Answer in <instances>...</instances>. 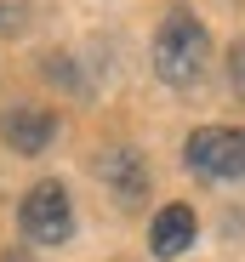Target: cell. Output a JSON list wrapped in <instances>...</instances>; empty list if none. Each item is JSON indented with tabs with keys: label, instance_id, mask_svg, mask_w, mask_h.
I'll list each match as a JSON object with an SVG mask.
<instances>
[{
	"label": "cell",
	"instance_id": "cell-1",
	"mask_svg": "<svg viewBox=\"0 0 245 262\" xmlns=\"http://www.w3.org/2000/svg\"><path fill=\"white\" fill-rule=\"evenodd\" d=\"M206 63H211L206 23L177 6L166 23H160V34H154V74L166 80V85H194L199 74H206Z\"/></svg>",
	"mask_w": 245,
	"mask_h": 262
},
{
	"label": "cell",
	"instance_id": "cell-2",
	"mask_svg": "<svg viewBox=\"0 0 245 262\" xmlns=\"http://www.w3.org/2000/svg\"><path fill=\"white\" fill-rule=\"evenodd\" d=\"M188 171L206 183H239L245 177V131L239 125H199L188 137Z\"/></svg>",
	"mask_w": 245,
	"mask_h": 262
},
{
	"label": "cell",
	"instance_id": "cell-3",
	"mask_svg": "<svg viewBox=\"0 0 245 262\" xmlns=\"http://www.w3.org/2000/svg\"><path fill=\"white\" fill-rule=\"evenodd\" d=\"M17 223H23V239H29V245H63V239L74 234V211H69L63 183L29 188L23 205H17Z\"/></svg>",
	"mask_w": 245,
	"mask_h": 262
},
{
	"label": "cell",
	"instance_id": "cell-4",
	"mask_svg": "<svg viewBox=\"0 0 245 262\" xmlns=\"http://www.w3.org/2000/svg\"><path fill=\"white\" fill-rule=\"evenodd\" d=\"M0 137H6L12 154H40V148L57 137V120H52V108L17 103V108H6V120H0Z\"/></svg>",
	"mask_w": 245,
	"mask_h": 262
},
{
	"label": "cell",
	"instance_id": "cell-5",
	"mask_svg": "<svg viewBox=\"0 0 245 262\" xmlns=\"http://www.w3.org/2000/svg\"><path fill=\"white\" fill-rule=\"evenodd\" d=\"M97 177L120 194V205H137V200H143V188H148L143 160H137L131 148H108V154H97Z\"/></svg>",
	"mask_w": 245,
	"mask_h": 262
},
{
	"label": "cell",
	"instance_id": "cell-6",
	"mask_svg": "<svg viewBox=\"0 0 245 262\" xmlns=\"http://www.w3.org/2000/svg\"><path fill=\"white\" fill-rule=\"evenodd\" d=\"M194 211L188 205H166V211H160L154 216V228H148V251L154 256H177V251H188L194 245Z\"/></svg>",
	"mask_w": 245,
	"mask_h": 262
},
{
	"label": "cell",
	"instance_id": "cell-7",
	"mask_svg": "<svg viewBox=\"0 0 245 262\" xmlns=\"http://www.w3.org/2000/svg\"><path fill=\"white\" fill-rule=\"evenodd\" d=\"M34 12V0H0V34H17Z\"/></svg>",
	"mask_w": 245,
	"mask_h": 262
},
{
	"label": "cell",
	"instance_id": "cell-8",
	"mask_svg": "<svg viewBox=\"0 0 245 262\" xmlns=\"http://www.w3.org/2000/svg\"><path fill=\"white\" fill-rule=\"evenodd\" d=\"M228 80H234V92L245 97V40H239V46L228 52Z\"/></svg>",
	"mask_w": 245,
	"mask_h": 262
},
{
	"label": "cell",
	"instance_id": "cell-9",
	"mask_svg": "<svg viewBox=\"0 0 245 262\" xmlns=\"http://www.w3.org/2000/svg\"><path fill=\"white\" fill-rule=\"evenodd\" d=\"M6 262H29V251H6Z\"/></svg>",
	"mask_w": 245,
	"mask_h": 262
}]
</instances>
